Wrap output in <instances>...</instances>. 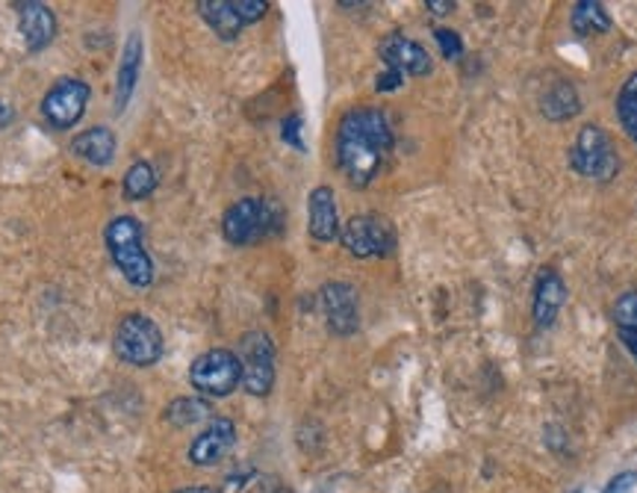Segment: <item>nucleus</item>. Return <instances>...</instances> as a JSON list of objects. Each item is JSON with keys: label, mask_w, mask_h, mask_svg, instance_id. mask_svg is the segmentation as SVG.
<instances>
[{"label": "nucleus", "mask_w": 637, "mask_h": 493, "mask_svg": "<svg viewBox=\"0 0 637 493\" xmlns=\"http://www.w3.org/2000/svg\"><path fill=\"white\" fill-rule=\"evenodd\" d=\"M393 128L387 113L375 107H354L343 115L336 128V165L345 174V181L363 190L381 174L393 151Z\"/></svg>", "instance_id": "nucleus-1"}, {"label": "nucleus", "mask_w": 637, "mask_h": 493, "mask_svg": "<svg viewBox=\"0 0 637 493\" xmlns=\"http://www.w3.org/2000/svg\"><path fill=\"white\" fill-rule=\"evenodd\" d=\"M284 228V210L275 199H245L233 201L222 217V234L231 245H254L266 237H275Z\"/></svg>", "instance_id": "nucleus-2"}, {"label": "nucleus", "mask_w": 637, "mask_h": 493, "mask_svg": "<svg viewBox=\"0 0 637 493\" xmlns=\"http://www.w3.org/2000/svg\"><path fill=\"white\" fill-rule=\"evenodd\" d=\"M107 251L119 272L133 286H151L154 260L142 245V222L136 217H115L104 231Z\"/></svg>", "instance_id": "nucleus-3"}, {"label": "nucleus", "mask_w": 637, "mask_h": 493, "mask_svg": "<svg viewBox=\"0 0 637 493\" xmlns=\"http://www.w3.org/2000/svg\"><path fill=\"white\" fill-rule=\"evenodd\" d=\"M569 169L587 181L608 183L620 174V154L608 130L599 124H585L578 130L576 142L569 145Z\"/></svg>", "instance_id": "nucleus-4"}, {"label": "nucleus", "mask_w": 637, "mask_h": 493, "mask_svg": "<svg viewBox=\"0 0 637 493\" xmlns=\"http://www.w3.org/2000/svg\"><path fill=\"white\" fill-rule=\"evenodd\" d=\"M115 355L130 366H154L163 358V331L145 313H128L115 325Z\"/></svg>", "instance_id": "nucleus-5"}, {"label": "nucleus", "mask_w": 637, "mask_h": 493, "mask_svg": "<svg viewBox=\"0 0 637 493\" xmlns=\"http://www.w3.org/2000/svg\"><path fill=\"white\" fill-rule=\"evenodd\" d=\"M190 384L204 396L224 399L242 384L240 355L231 349H210L190 366Z\"/></svg>", "instance_id": "nucleus-6"}, {"label": "nucleus", "mask_w": 637, "mask_h": 493, "mask_svg": "<svg viewBox=\"0 0 637 493\" xmlns=\"http://www.w3.org/2000/svg\"><path fill=\"white\" fill-rule=\"evenodd\" d=\"M345 251L354 254V258L370 260V258H390L398 245L396 228L393 222L378 213H361V217H352L345 222L343 234Z\"/></svg>", "instance_id": "nucleus-7"}, {"label": "nucleus", "mask_w": 637, "mask_h": 493, "mask_svg": "<svg viewBox=\"0 0 637 493\" xmlns=\"http://www.w3.org/2000/svg\"><path fill=\"white\" fill-rule=\"evenodd\" d=\"M242 388L251 396H269L275 388V343L266 331H249L240 340Z\"/></svg>", "instance_id": "nucleus-8"}, {"label": "nucleus", "mask_w": 637, "mask_h": 493, "mask_svg": "<svg viewBox=\"0 0 637 493\" xmlns=\"http://www.w3.org/2000/svg\"><path fill=\"white\" fill-rule=\"evenodd\" d=\"M92 98L89 83L78 78H62L57 80L42 98V119L51 124L53 130H69L83 119Z\"/></svg>", "instance_id": "nucleus-9"}, {"label": "nucleus", "mask_w": 637, "mask_h": 493, "mask_svg": "<svg viewBox=\"0 0 637 493\" xmlns=\"http://www.w3.org/2000/svg\"><path fill=\"white\" fill-rule=\"evenodd\" d=\"M322 311H325L327 329L336 338H352L361 325V304H357V290L345 281H327L322 286Z\"/></svg>", "instance_id": "nucleus-10"}, {"label": "nucleus", "mask_w": 637, "mask_h": 493, "mask_svg": "<svg viewBox=\"0 0 637 493\" xmlns=\"http://www.w3.org/2000/svg\"><path fill=\"white\" fill-rule=\"evenodd\" d=\"M378 57L387 69L398 71L402 78H428L431 74V57L423 44L407 39L405 33H390L381 39Z\"/></svg>", "instance_id": "nucleus-11"}, {"label": "nucleus", "mask_w": 637, "mask_h": 493, "mask_svg": "<svg viewBox=\"0 0 637 493\" xmlns=\"http://www.w3.org/2000/svg\"><path fill=\"white\" fill-rule=\"evenodd\" d=\"M233 446H236V425L228 416H215L208 423V429L192 441L190 461L195 467H215L231 455Z\"/></svg>", "instance_id": "nucleus-12"}, {"label": "nucleus", "mask_w": 637, "mask_h": 493, "mask_svg": "<svg viewBox=\"0 0 637 493\" xmlns=\"http://www.w3.org/2000/svg\"><path fill=\"white\" fill-rule=\"evenodd\" d=\"M567 284L555 269L543 266L534 281V295H532V316L537 329H552L558 320L560 308L567 304Z\"/></svg>", "instance_id": "nucleus-13"}, {"label": "nucleus", "mask_w": 637, "mask_h": 493, "mask_svg": "<svg viewBox=\"0 0 637 493\" xmlns=\"http://www.w3.org/2000/svg\"><path fill=\"white\" fill-rule=\"evenodd\" d=\"M18 30L24 36V44L30 53L44 51L48 44L53 42L57 36V16L48 3H39V0H18Z\"/></svg>", "instance_id": "nucleus-14"}, {"label": "nucleus", "mask_w": 637, "mask_h": 493, "mask_svg": "<svg viewBox=\"0 0 637 493\" xmlns=\"http://www.w3.org/2000/svg\"><path fill=\"white\" fill-rule=\"evenodd\" d=\"M307 231L316 243H334L343 234L340 213H336V195L331 187H316L307 199Z\"/></svg>", "instance_id": "nucleus-15"}, {"label": "nucleus", "mask_w": 637, "mask_h": 493, "mask_svg": "<svg viewBox=\"0 0 637 493\" xmlns=\"http://www.w3.org/2000/svg\"><path fill=\"white\" fill-rule=\"evenodd\" d=\"M139 71H142V36L130 33L121 51L119 74H115V110L124 113V107L130 104V98L136 92Z\"/></svg>", "instance_id": "nucleus-16"}, {"label": "nucleus", "mask_w": 637, "mask_h": 493, "mask_svg": "<svg viewBox=\"0 0 637 493\" xmlns=\"http://www.w3.org/2000/svg\"><path fill=\"white\" fill-rule=\"evenodd\" d=\"M71 154L89 165H110L115 157V133L104 124L89 128L71 139Z\"/></svg>", "instance_id": "nucleus-17"}, {"label": "nucleus", "mask_w": 637, "mask_h": 493, "mask_svg": "<svg viewBox=\"0 0 637 493\" xmlns=\"http://www.w3.org/2000/svg\"><path fill=\"white\" fill-rule=\"evenodd\" d=\"M540 113L549 122H569L582 113V95L569 80H555L540 98Z\"/></svg>", "instance_id": "nucleus-18"}, {"label": "nucleus", "mask_w": 637, "mask_h": 493, "mask_svg": "<svg viewBox=\"0 0 637 493\" xmlns=\"http://www.w3.org/2000/svg\"><path fill=\"white\" fill-rule=\"evenodd\" d=\"M569 27L576 36H605L614 30V18L599 0H578L569 7Z\"/></svg>", "instance_id": "nucleus-19"}, {"label": "nucleus", "mask_w": 637, "mask_h": 493, "mask_svg": "<svg viewBox=\"0 0 637 493\" xmlns=\"http://www.w3.org/2000/svg\"><path fill=\"white\" fill-rule=\"evenodd\" d=\"M201 18L208 21V27L213 30L219 39L224 42H231L236 36L242 33V18L236 16V9H233V0H201L199 3Z\"/></svg>", "instance_id": "nucleus-20"}, {"label": "nucleus", "mask_w": 637, "mask_h": 493, "mask_svg": "<svg viewBox=\"0 0 637 493\" xmlns=\"http://www.w3.org/2000/svg\"><path fill=\"white\" fill-rule=\"evenodd\" d=\"M165 423L174 425V429H190V425L201 423V420H208L210 416V402L195 396H183L174 399L172 405L165 408Z\"/></svg>", "instance_id": "nucleus-21"}, {"label": "nucleus", "mask_w": 637, "mask_h": 493, "mask_svg": "<svg viewBox=\"0 0 637 493\" xmlns=\"http://www.w3.org/2000/svg\"><path fill=\"white\" fill-rule=\"evenodd\" d=\"M614 110H617V119H620V128L626 130V137L637 145V71L623 80Z\"/></svg>", "instance_id": "nucleus-22"}, {"label": "nucleus", "mask_w": 637, "mask_h": 493, "mask_svg": "<svg viewBox=\"0 0 637 493\" xmlns=\"http://www.w3.org/2000/svg\"><path fill=\"white\" fill-rule=\"evenodd\" d=\"M156 183L160 181H156L154 165L145 163V160H139V163L130 165L128 174H124L121 190H124V195H128L130 201H145L148 195H154Z\"/></svg>", "instance_id": "nucleus-23"}, {"label": "nucleus", "mask_w": 637, "mask_h": 493, "mask_svg": "<svg viewBox=\"0 0 637 493\" xmlns=\"http://www.w3.org/2000/svg\"><path fill=\"white\" fill-rule=\"evenodd\" d=\"M611 320L617 334L620 331L637 334V290H626V293L617 295V302L611 308Z\"/></svg>", "instance_id": "nucleus-24"}, {"label": "nucleus", "mask_w": 637, "mask_h": 493, "mask_svg": "<svg viewBox=\"0 0 637 493\" xmlns=\"http://www.w3.org/2000/svg\"><path fill=\"white\" fill-rule=\"evenodd\" d=\"M434 39H437L439 51L446 60H461L464 57V39L455 33V30H448V27H437L434 30Z\"/></svg>", "instance_id": "nucleus-25"}, {"label": "nucleus", "mask_w": 637, "mask_h": 493, "mask_svg": "<svg viewBox=\"0 0 637 493\" xmlns=\"http://www.w3.org/2000/svg\"><path fill=\"white\" fill-rule=\"evenodd\" d=\"M233 9H236V16L242 18V24L249 27L266 16L269 3L266 0H233Z\"/></svg>", "instance_id": "nucleus-26"}, {"label": "nucleus", "mask_w": 637, "mask_h": 493, "mask_svg": "<svg viewBox=\"0 0 637 493\" xmlns=\"http://www.w3.org/2000/svg\"><path fill=\"white\" fill-rule=\"evenodd\" d=\"M281 139H284L286 145H293L295 151H304V139H302V115H299V113L286 115L284 122H281Z\"/></svg>", "instance_id": "nucleus-27"}, {"label": "nucleus", "mask_w": 637, "mask_h": 493, "mask_svg": "<svg viewBox=\"0 0 637 493\" xmlns=\"http://www.w3.org/2000/svg\"><path fill=\"white\" fill-rule=\"evenodd\" d=\"M637 487V470H626V473H617V476L605 485L603 493H631Z\"/></svg>", "instance_id": "nucleus-28"}, {"label": "nucleus", "mask_w": 637, "mask_h": 493, "mask_svg": "<svg viewBox=\"0 0 637 493\" xmlns=\"http://www.w3.org/2000/svg\"><path fill=\"white\" fill-rule=\"evenodd\" d=\"M402 83H405V78H402L398 71L384 69L378 74V80H375V89H378V92H393V89H398Z\"/></svg>", "instance_id": "nucleus-29"}, {"label": "nucleus", "mask_w": 637, "mask_h": 493, "mask_svg": "<svg viewBox=\"0 0 637 493\" xmlns=\"http://www.w3.org/2000/svg\"><path fill=\"white\" fill-rule=\"evenodd\" d=\"M425 9L434 16H448L455 9V0H425Z\"/></svg>", "instance_id": "nucleus-30"}, {"label": "nucleus", "mask_w": 637, "mask_h": 493, "mask_svg": "<svg viewBox=\"0 0 637 493\" xmlns=\"http://www.w3.org/2000/svg\"><path fill=\"white\" fill-rule=\"evenodd\" d=\"M12 119H16V110H12V104H7V101L0 98V128H9Z\"/></svg>", "instance_id": "nucleus-31"}, {"label": "nucleus", "mask_w": 637, "mask_h": 493, "mask_svg": "<svg viewBox=\"0 0 637 493\" xmlns=\"http://www.w3.org/2000/svg\"><path fill=\"white\" fill-rule=\"evenodd\" d=\"M617 338H620V343L626 346V352H629V355L637 361V334H626V331H620Z\"/></svg>", "instance_id": "nucleus-32"}, {"label": "nucleus", "mask_w": 637, "mask_h": 493, "mask_svg": "<svg viewBox=\"0 0 637 493\" xmlns=\"http://www.w3.org/2000/svg\"><path fill=\"white\" fill-rule=\"evenodd\" d=\"M174 493H215L213 487H181V491Z\"/></svg>", "instance_id": "nucleus-33"}, {"label": "nucleus", "mask_w": 637, "mask_h": 493, "mask_svg": "<svg viewBox=\"0 0 637 493\" xmlns=\"http://www.w3.org/2000/svg\"><path fill=\"white\" fill-rule=\"evenodd\" d=\"M266 493H293V491H290V487H284V485H272Z\"/></svg>", "instance_id": "nucleus-34"}, {"label": "nucleus", "mask_w": 637, "mask_h": 493, "mask_svg": "<svg viewBox=\"0 0 637 493\" xmlns=\"http://www.w3.org/2000/svg\"><path fill=\"white\" fill-rule=\"evenodd\" d=\"M573 493H582V491H573Z\"/></svg>", "instance_id": "nucleus-35"}]
</instances>
